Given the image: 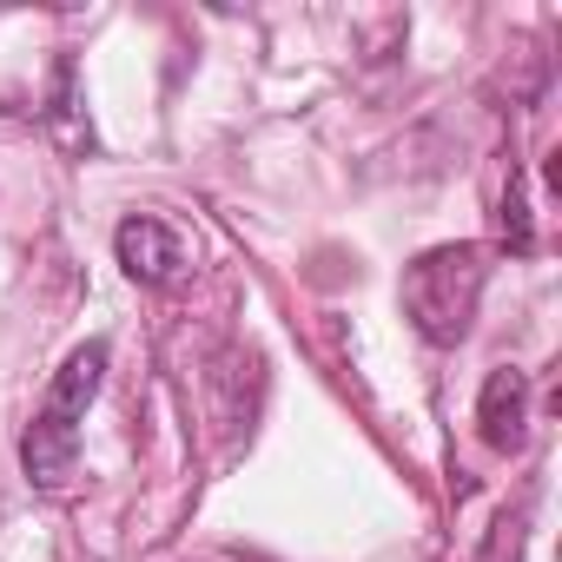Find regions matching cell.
I'll return each mask as SVG.
<instances>
[{
	"mask_svg": "<svg viewBox=\"0 0 562 562\" xmlns=\"http://www.w3.org/2000/svg\"><path fill=\"white\" fill-rule=\"evenodd\" d=\"M522 529H529V503L503 509V516L490 522V549H483V562H522Z\"/></svg>",
	"mask_w": 562,
	"mask_h": 562,
	"instance_id": "obj_7",
	"label": "cell"
},
{
	"mask_svg": "<svg viewBox=\"0 0 562 562\" xmlns=\"http://www.w3.org/2000/svg\"><path fill=\"white\" fill-rule=\"evenodd\" d=\"M100 378H106V338L80 345V351L54 371L47 404L34 411V424H27V437H21V470H27V483L60 490V483L74 476V463H80V417H87V404L100 397Z\"/></svg>",
	"mask_w": 562,
	"mask_h": 562,
	"instance_id": "obj_1",
	"label": "cell"
},
{
	"mask_svg": "<svg viewBox=\"0 0 562 562\" xmlns=\"http://www.w3.org/2000/svg\"><path fill=\"white\" fill-rule=\"evenodd\" d=\"M490 285V251L483 245H437L404 265V318L424 345H457L476 318V299Z\"/></svg>",
	"mask_w": 562,
	"mask_h": 562,
	"instance_id": "obj_2",
	"label": "cell"
},
{
	"mask_svg": "<svg viewBox=\"0 0 562 562\" xmlns=\"http://www.w3.org/2000/svg\"><path fill=\"white\" fill-rule=\"evenodd\" d=\"M476 430H483V443L490 450H522V437H529V378L516 371V364H496L490 378H483V397H476Z\"/></svg>",
	"mask_w": 562,
	"mask_h": 562,
	"instance_id": "obj_4",
	"label": "cell"
},
{
	"mask_svg": "<svg viewBox=\"0 0 562 562\" xmlns=\"http://www.w3.org/2000/svg\"><path fill=\"white\" fill-rule=\"evenodd\" d=\"M47 133L60 139V153H93V126H87V113H80V67L74 60H60L54 67V106H47Z\"/></svg>",
	"mask_w": 562,
	"mask_h": 562,
	"instance_id": "obj_5",
	"label": "cell"
},
{
	"mask_svg": "<svg viewBox=\"0 0 562 562\" xmlns=\"http://www.w3.org/2000/svg\"><path fill=\"white\" fill-rule=\"evenodd\" d=\"M113 251H120L126 278H139V285H172V278L186 271V245H179V232H166V225H159V218H146V212L120 218Z\"/></svg>",
	"mask_w": 562,
	"mask_h": 562,
	"instance_id": "obj_3",
	"label": "cell"
},
{
	"mask_svg": "<svg viewBox=\"0 0 562 562\" xmlns=\"http://www.w3.org/2000/svg\"><path fill=\"white\" fill-rule=\"evenodd\" d=\"M496 225H503V245L516 251V258H529L536 251V225H529V192H522V172L509 166V186H503V212H496Z\"/></svg>",
	"mask_w": 562,
	"mask_h": 562,
	"instance_id": "obj_6",
	"label": "cell"
}]
</instances>
